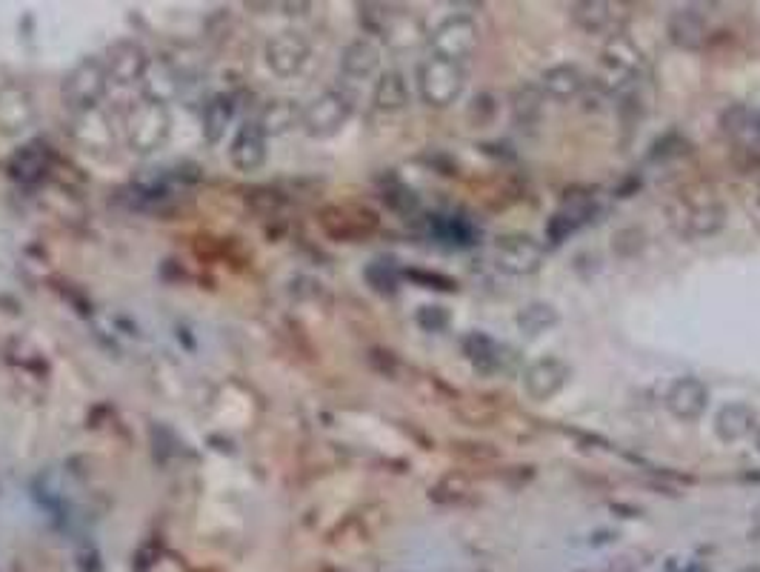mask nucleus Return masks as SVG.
Here are the masks:
<instances>
[{
    "label": "nucleus",
    "mask_w": 760,
    "mask_h": 572,
    "mask_svg": "<svg viewBox=\"0 0 760 572\" xmlns=\"http://www.w3.org/2000/svg\"><path fill=\"white\" fill-rule=\"evenodd\" d=\"M409 278L421 281V284H426V286H430V289H444V293H455V289H458V284H455L453 278H446V275H437V272L412 270V272H409Z\"/></svg>",
    "instance_id": "nucleus-29"
},
{
    "label": "nucleus",
    "mask_w": 760,
    "mask_h": 572,
    "mask_svg": "<svg viewBox=\"0 0 760 572\" xmlns=\"http://www.w3.org/2000/svg\"><path fill=\"white\" fill-rule=\"evenodd\" d=\"M478 44H481V32H478V23L469 15L446 17V21L430 35L432 58L458 63V67H463V61L472 58Z\"/></svg>",
    "instance_id": "nucleus-3"
},
{
    "label": "nucleus",
    "mask_w": 760,
    "mask_h": 572,
    "mask_svg": "<svg viewBox=\"0 0 760 572\" xmlns=\"http://www.w3.org/2000/svg\"><path fill=\"white\" fill-rule=\"evenodd\" d=\"M377 63H381V52H377V46L372 44V40H354V44H349L347 49H343V55H340L343 75L358 78V81H361V78H370L377 69Z\"/></svg>",
    "instance_id": "nucleus-20"
},
{
    "label": "nucleus",
    "mask_w": 760,
    "mask_h": 572,
    "mask_svg": "<svg viewBox=\"0 0 760 572\" xmlns=\"http://www.w3.org/2000/svg\"><path fill=\"white\" fill-rule=\"evenodd\" d=\"M106 63V72H109V81L114 83H135V81H144L146 69H149V58H146V52L141 49L137 44H118L109 52V61Z\"/></svg>",
    "instance_id": "nucleus-13"
},
{
    "label": "nucleus",
    "mask_w": 760,
    "mask_h": 572,
    "mask_svg": "<svg viewBox=\"0 0 760 572\" xmlns=\"http://www.w3.org/2000/svg\"><path fill=\"white\" fill-rule=\"evenodd\" d=\"M467 86V72L458 63L441 61V58H426L418 67V92L421 100L432 109H446L463 95Z\"/></svg>",
    "instance_id": "nucleus-2"
},
{
    "label": "nucleus",
    "mask_w": 760,
    "mask_h": 572,
    "mask_svg": "<svg viewBox=\"0 0 760 572\" xmlns=\"http://www.w3.org/2000/svg\"><path fill=\"white\" fill-rule=\"evenodd\" d=\"M492 261L509 275H534L546 261V249L523 233L497 235L492 241Z\"/></svg>",
    "instance_id": "nucleus-4"
},
{
    "label": "nucleus",
    "mask_w": 760,
    "mask_h": 572,
    "mask_svg": "<svg viewBox=\"0 0 760 572\" xmlns=\"http://www.w3.org/2000/svg\"><path fill=\"white\" fill-rule=\"evenodd\" d=\"M126 135L129 146L135 152H141V155L164 146V141L169 138V112H166V106L155 104V100L149 98L141 106H135V109L129 112Z\"/></svg>",
    "instance_id": "nucleus-7"
},
{
    "label": "nucleus",
    "mask_w": 760,
    "mask_h": 572,
    "mask_svg": "<svg viewBox=\"0 0 760 572\" xmlns=\"http://www.w3.org/2000/svg\"><path fill=\"white\" fill-rule=\"evenodd\" d=\"M32 100L29 95L17 86H7L0 92V129L7 132H17V129H26V123L32 121Z\"/></svg>",
    "instance_id": "nucleus-19"
},
{
    "label": "nucleus",
    "mask_w": 760,
    "mask_h": 572,
    "mask_svg": "<svg viewBox=\"0 0 760 572\" xmlns=\"http://www.w3.org/2000/svg\"><path fill=\"white\" fill-rule=\"evenodd\" d=\"M232 118V106H229L227 98H215L209 106L204 109V132L209 138V143H218L220 135H224V127Z\"/></svg>",
    "instance_id": "nucleus-26"
},
{
    "label": "nucleus",
    "mask_w": 760,
    "mask_h": 572,
    "mask_svg": "<svg viewBox=\"0 0 760 572\" xmlns=\"http://www.w3.org/2000/svg\"><path fill=\"white\" fill-rule=\"evenodd\" d=\"M686 233L695 238H712L726 226V206L721 201H700V204L686 206L684 215Z\"/></svg>",
    "instance_id": "nucleus-17"
},
{
    "label": "nucleus",
    "mask_w": 760,
    "mask_h": 572,
    "mask_svg": "<svg viewBox=\"0 0 760 572\" xmlns=\"http://www.w3.org/2000/svg\"><path fill=\"white\" fill-rule=\"evenodd\" d=\"M309 58V46L301 35L294 32H280L278 38H272L266 44V63H269L278 75H294L298 69L306 63Z\"/></svg>",
    "instance_id": "nucleus-11"
},
{
    "label": "nucleus",
    "mask_w": 760,
    "mask_h": 572,
    "mask_svg": "<svg viewBox=\"0 0 760 572\" xmlns=\"http://www.w3.org/2000/svg\"><path fill=\"white\" fill-rule=\"evenodd\" d=\"M543 100H546V95L541 92V86H534V83H523V86H518L512 95L515 123L523 129L538 127L543 118Z\"/></svg>",
    "instance_id": "nucleus-21"
},
{
    "label": "nucleus",
    "mask_w": 760,
    "mask_h": 572,
    "mask_svg": "<svg viewBox=\"0 0 760 572\" xmlns=\"http://www.w3.org/2000/svg\"><path fill=\"white\" fill-rule=\"evenodd\" d=\"M229 158L232 164L241 169V172H255L261 169L266 160V135L264 129L257 127V121L243 123L238 129V135L232 141V150H229Z\"/></svg>",
    "instance_id": "nucleus-12"
},
{
    "label": "nucleus",
    "mask_w": 760,
    "mask_h": 572,
    "mask_svg": "<svg viewBox=\"0 0 760 572\" xmlns=\"http://www.w3.org/2000/svg\"><path fill=\"white\" fill-rule=\"evenodd\" d=\"M643 247H647V233L638 226H626V229L612 235V249L617 258H635Z\"/></svg>",
    "instance_id": "nucleus-27"
},
{
    "label": "nucleus",
    "mask_w": 760,
    "mask_h": 572,
    "mask_svg": "<svg viewBox=\"0 0 760 572\" xmlns=\"http://www.w3.org/2000/svg\"><path fill=\"white\" fill-rule=\"evenodd\" d=\"M758 413H755L752 404H744V401L723 404L715 415V436L721 438L723 444L746 441V438L758 432Z\"/></svg>",
    "instance_id": "nucleus-10"
},
{
    "label": "nucleus",
    "mask_w": 760,
    "mask_h": 572,
    "mask_svg": "<svg viewBox=\"0 0 760 572\" xmlns=\"http://www.w3.org/2000/svg\"><path fill=\"white\" fill-rule=\"evenodd\" d=\"M106 86H109L106 63L98 61V58H86L63 81V100L81 115L92 112L98 106V100L106 95Z\"/></svg>",
    "instance_id": "nucleus-5"
},
{
    "label": "nucleus",
    "mask_w": 760,
    "mask_h": 572,
    "mask_svg": "<svg viewBox=\"0 0 760 572\" xmlns=\"http://www.w3.org/2000/svg\"><path fill=\"white\" fill-rule=\"evenodd\" d=\"M666 38L678 49L695 52L707 44V21L695 9H678V12H672L669 23H666Z\"/></svg>",
    "instance_id": "nucleus-15"
},
{
    "label": "nucleus",
    "mask_w": 760,
    "mask_h": 572,
    "mask_svg": "<svg viewBox=\"0 0 760 572\" xmlns=\"http://www.w3.org/2000/svg\"><path fill=\"white\" fill-rule=\"evenodd\" d=\"M354 104L347 92L331 90L324 92L321 98H315L312 104L303 109L301 123L312 138H331L335 132H340V127L352 118Z\"/></svg>",
    "instance_id": "nucleus-6"
},
{
    "label": "nucleus",
    "mask_w": 760,
    "mask_h": 572,
    "mask_svg": "<svg viewBox=\"0 0 760 572\" xmlns=\"http://www.w3.org/2000/svg\"><path fill=\"white\" fill-rule=\"evenodd\" d=\"M755 446H758V452H760V427H758V432H755Z\"/></svg>",
    "instance_id": "nucleus-30"
},
{
    "label": "nucleus",
    "mask_w": 760,
    "mask_h": 572,
    "mask_svg": "<svg viewBox=\"0 0 760 572\" xmlns=\"http://www.w3.org/2000/svg\"><path fill=\"white\" fill-rule=\"evenodd\" d=\"M301 109H298V104L289 98H280V100H269V104L264 106V112H261V118H257V127L264 129V135H280V132H287L289 127H294V121L301 118Z\"/></svg>",
    "instance_id": "nucleus-23"
},
{
    "label": "nucleus",
    "mask_w": 760,
    "mask_h": 572,
    "mask_svg": "<svg viewBox=\"0 0 760 572\" xmlns=\"http://www.w3.org/2000/svg\"><path fill=\"white\" fill-rule=\"evenodd\" d=\"M615 3L610 0H580L572 7V21L589 35H603L615 26Z\"/></svg>",
    "instance_id": "nucleus-18"
},
{
    "label": "nucleus",
    "mask_w": 760,
    "mask_h": 572,
    "mask_svg": "<svg viewBox=\"0 0 760 572\" xmlns=\"http://www.w3.org/2000/svg\"><path fill=\"white\" fill-rule=\"evenodd\" d=\"M463 355L472 364L478 376H495L506 367L504 347L495 338H490L486 332H469L463 338Z\"/></svg>",
    "instance_id": "nucleus-14"
},
{
    "label": "nucleus",
    "mask_w": 760,
    "mask_h": 572,
    "mask_svg": "<svg viewBox=\"0 0 760 572\" xmlns=\"http://www.w3.org/2000/svg\"><path fill=\"white\" fill-rule=\"evenodd\" d=\"M583 86H587V78L575 63H557V67L546 69L541 78V92L557 104L578 98Z\"/></svg>",
    "instance_id": "nucleus-16"
},
{
    "label": "nucleus",
    "mask_w": 760,
    "mask_h": 572,
    "mask_svg": "<svg viewBox=\"0 0 760 572\" xmlns=\"http://www.w3.org/2000/svg\"><path fill=\"white\" fill-rule=\"evenodd\" d=\"M557 321H560L557 309L546 301H534L518 312V330L523 332V335H543V332L552 330Z\"/></svg>",
    "instance_id": "nucleus-24"
},
{
    "label": "nucleus",
    "mask_w": 760,
    "mask_h": 572,
    "mask_svg": "<svg viewBox=\"0 0 760 572\" xmlns=\"http://www.w3.org/2000/svg\"><path fill=\"white\" fill-rule=\"evenodd\" d=\"M569 364L560 361V358H555V355H543V358H538V361L529 364L527 369H523V392H527L532 401H550L555 398L557 392L564 390L566 381H569Z\"/></svg>",
    "instance_id": "nucleus-8"
},
{
    "label": "nucleus",
    "mask_w": 760,
    "mask_h": 572,
    "mask_svg": "<svg viewBox=\"0 0 760 572\" xmlns=\"http://www.w3.org/2000/svg\"><path fill=\"white\" fill-rule=\"evenodd\" d=\"M601 67H603V81L612 92H624L626 86H632L635 81L643 78V69H647V55L640 52V46L635 44L629 35L617 32L612 35L601 49Z\"/></svg>",
    "instance_id": "nucleus-1"
},
{
    "label": "nucleus",
    "mask_w": 760,
    "mask_h": 572,
    "mask_svg": "<svg viewBox=\"0 0 760 572\" xmlns=\"http://www.w3.org/2000/svg\"><path fill=\"white\" fill-rule=\"evenodd\" d=\"M146 95H149V100H155V104H164V100L174 98L178 95V75H174L172 69L166 67V63H158V67L146 69Z\"/></svg>",
    "instance_id": "nucleus-25"
},
{
    "label": "nucleus",
    "mask_w": 760,
    "mask_h": 572,
    "mask_svg": "<svg viewBox=\"0 0 760 572\" xmlns=\"http://www.w3.org/2000/svg\"><path fill=\"white\" fill-rule=\"evenodd\" d=\"M666 409L678 421H698L709 409V386L695 376L678 378L666 392Z\"/></svg>",
    "instance_id": "nucleus-9"
},
{
    "label": "nucleus",
    "mask_w": 760,
    "mask_h": 572,
    "mask_svg": "<svg viewBox=\"0 0 760 572\" xmlns=\"http://www.w3.org/2000/svg\"><path fill=\"white\" fill-rule=\"evenodd\" d=\"M449 312H446L444 307H423L421 312H418V324L423 326L426 332H444L446 326H449Z\"/></svg>",
    "instance_id": "nucleus-28"
},
{
    "label": "nucleus",
    "mask_w": 760,
    "mask_h": 572,
    "mask_svg": "<svg viewBox=\"0 0 760 572\" xmlns=\"http://www.w3.org/2000/svg\"><path fill=\"white\" fill-rule=\"evenodd\" d=\"M409 104L407 78L400 72H384L375 86V106L381 112H398Z\"/></svg>",
    "instance_id": "nucleus-22"
}]
</instances>
